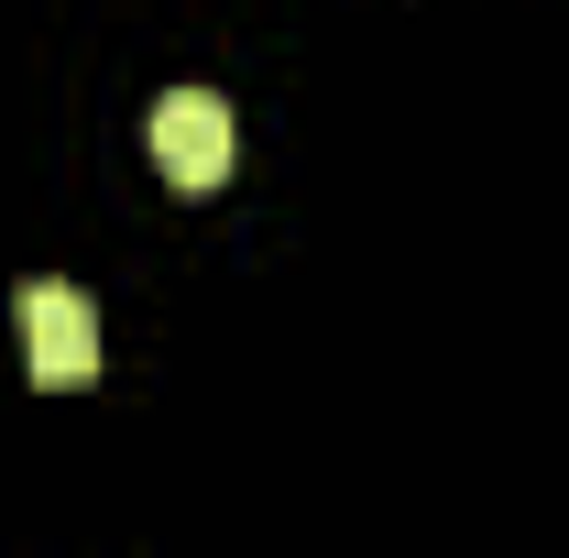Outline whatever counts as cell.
Returning <instances> with one entry per match:
<instances>
[{"instance_id": "obj_2", "label": "cell", "mask_w": 569, "mask_h": 558, "mask_svg": "<svg viewBox=\"0 0 569 558\" xmlns=\"http://www.w3.org/2000/svg\"><path fill=\"white\" fill-rule=\"evenodd\" d=\"M153 165H164V187L209 198L219 176H230V99H209V88H164V99H153Z\"/></svg>"}, {"instance_id": "obj_1", "label": "cell", "mask_w": 569, "mask_h": 558, "mask_svg": "<svg viewBox=\"0 0 569 558\" xmlns=\"http://www.w3.org/2000/svg\"><path fill=\"white\" fill-rule=\"evenodd\" d=\"M11 318H22V372H33L44 395H77V383L99 372V307H88L67 275H33L11 296Z\"/></svg>"}]
</instances>
